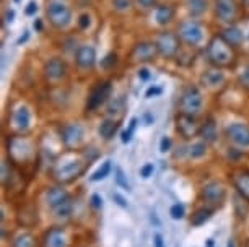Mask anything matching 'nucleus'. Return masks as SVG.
Listing matches in <instances>:
<instances>
[{
    "mask_svg": "<svg viewBox=\"0 0 249 247\" xmlns=\"http://www.w3.org/2000/svg\"><path fill=\"white\" fill-rule=\"evenodd\" d=\"M209 62L217 68H231L236 64V54L222 36H215L207 46Z\"/></svg>",
    "mask_w": 249,
    "mask_h": 247,
    "instance_id": "obj_1",
    "label": "nucleus"
},
{
    "mask_svg": "<svg viewBox=\"0 0 249 247\" xmlns=\"http://www.w3.org/2000/svg\"><path fill=\"white\" fill-rule=\"evenodd\" d=\"M46 203L57 218H70L73 213V200L64 187H53L46 194Z\"/></svg>",
    "mask_w": 249,
    "mask_h": 247,
    "instance_id": "obj_2",
    "label": "nucleus"
},
{
    "mask_svg": "<svg viewBox=\"0 0 249 247\" xmlns=\"http://www.w3.org/2000/svg\"><path fill=\"white\" fill-rule=\"evenodd\" d=\"M90 163H85L82 160H67L64 163H59L53 171V178L57 181L59 184H69L78 179L80 176L85 172L87 166Z\"/></svg>",
    "mask_w": 249,
    "mask_h": 247,
    "instance_id": "obj_3",
    "label": "nucleus"
},
{
    "mask_svg": "<svg viewBox=\"0 0 249 247\" xmlns=\"http://www.w3.org/2000/svg\"><path fill=\"white\" fill-rule=\"evenodd\" d=\"M46 15L51 25L57 30H64L72 23V8L65 0H49Z\"/></svg>",
    "mask_w": 249,
    "mask_h": 247,
    "instance_id": "obj_4",
    "label": "nucleus"
},
{
    "mask_svg": "<svg viewBox=\"0 0 249 247\" xmlns=\"http://www.w3.org/2000/svg\"><path fill=\"white\" fill-rule=\"evenodd\" d=\"M8 156L15 165H26L35 160L36 151L30 140L21 137H13L8 140Z\"/></svg>",
    "mask_w": 249,
    "mask_h": 247,
    "instance_id": "obj_5",
    "label": "nucleus"
},
{
    "mask_svg": "<svg viewBox=\"0 0 249 247\" xmlns=\"http://www.w3.org/2000/svg\"><path fill=\"white\" fill-rule=\"evenodd\" d=\"M202 104H204V98L197 86H187L181 95L179 99V114L196 115L202 111Z\"/></svg>",
    "mask_w": 249,
    "mask_h": 247,
    "instance_id": "obj_6",
    "label": "nucleus"
},
{
    "mask_svg": "<svg viewBox=\"0 0 249 247\" xmlns=\"http://www.w3.org/2000/svg\"><path fill=\"white\" fill-rule=\"evenodd\" d=\"M178 36L184 44H187L189 48L200 44L204 39V28L199 21L196 20H187L182 21L179 28H178Z\"/></svg>",
    "mask_w": 249,
    "mask_h": 247,
    "instance_id": "obj_7",
    "label": "nucleus"
},
{
    "mask_svg": "<svg viewBox=\"0 0 249 247\" xmlns=\"http://www.w3.org/2000/svg\"><path fill=\"white\" fill-rule=\"evenodd\" d=\"M179 36L171 31H161L155 39V44L158 48V52L166 59H175L179 54L181 43Z\"/></svg>",
    "mask_w": 249,
    "mask_h": 247,
    "instance_id": "obj_8",
    "label": "nucleus"
},
{
    "mask_svg": "<svg viewBox=\"0 0 249 247\" xmlns=\"http://www.w3.org/2000/svg\"><path fill=\"white\" fill-rule=\"evenodd\" d=\"M200 200L210 208H222L227 200V189L218 182H209L200 189Z\"/></svg>",
    "mask_w": 249,
    "mask_h": 247,
    "instance_id": "obj_9",
    "label": "nucleus"
},
{
    "mask_svg": "<svg viewBox=\"0 0 249 247\" xmlns=\"http://www.w3.org/2000/svg\"><path fill=\"white\" fill-rule=\"evenodd\" d=\"M111 95V83L109 82H101L93 88L91 93L88 95V99H87V111H93L100 109L103 104L107 101V98Z\"/></svg>",
    "mask_w": 249,
    "mask_h": 247,
    "instance_id": "obj_10",
    "label": "nucleus"
},
{
    "mask_svg": "<svg viewBox=\"0 0 249 247\" xmlns=\"http://www.w3.org/2000/svg\"><path fill=\"white\" fill-rule=\"evenodd\" d=\"M176 130L184 140H191L199 135L200 124L197 122L194 115L187 114H178L176 115Z\"/></svg>",
    "mask_w": 249,
    "mask_h": 247,
    "instance_id": "obj_11",
    "label": "nucleus"
},
{
    "mask_svg": "<svg viewBox=\"0 0 249 247\" xmlns=\"http://www.w3.org/2000/svg\"><path fill=\"white\" fill-rule=\"evenodd\" d=\"M160 52L158 48L155 43H148V41H143V43H139L134 46L132 52H130V62L139 64V62H150V60H155Z\"/></svg>",
    "mask_w": 249,
    "mask_h": 247,
    "instance_id": "obj_12",
    "label": "nucleus"
},
{
    "mask_svg": "<svg viewBox=\"0 0 249 247\" xmlns=\"http://www.w3.org/2000/svg\"><path fill=\"white\" fill-rule=\"evenodd\" d=\"M225 133H227V138L233 143L234 147L249 148V125L231 124L227 127Z\"/></svg>",
    "mask_w": 249,
    "mask_h": 247,
    "instance_id": "obj_13",
    "label": "nucleus"
},
{
    "mask_svg": "<svg viewBox=\"0 0 249 247\" xmlns=\"http://www.w3.org/2000/svg\"><path fill=\"white\" fill-rule=\"evenodd\" d=\"M60 137H62L64 145L67 148H77L83 142V127L77 122L67 124L60 130Z\"/></svg>",
    "mask_w": 249,
    "mask_h": 247,
    "instance_id": "obj_14",
    "label": "nucleus"
},
{
    "mask_svg": "<svg viewBox=\"0 0 249 247\" xmlns=\"http://www.w3.org/2000/svg\"><path fill=\"white\" fill-rule=\"evenodd\" d=\"M44 77H46V80L53 82V83L64 80V78L67 77V65L59 57L51 59L49 62L44 65Z\"/></svg>",
    "mask_w": 249,
    "mask_h": 247,
    "instance_id": "obj_15",
    "label": "nucleus"
},
{
    "mask_svg": "<svg viewBox=\"0 0 249 247\" xmlns=\"http://www.w3.org/2000/svg\"><path fill=\"white\" fill-rule=\"evenodd\" d=\"M43 247H70V236L65 228H51L44 234Z\"/></svg>",
    "mask_w": 249,
    "mask_h": 247,
    "instance_id": "obj_16",
    "label": "nucleus"
},
{
    "mask_svg": "<svg viewBox=\"0 0 249 247\" xmlns=\"http://www.w3.org/2000/svg\"><path fill=\"white\" fill-rule=\"evenodd\" d=\"M215 13L223 23H233L238 15L236 0H215Z\"/></svg>",
    "mask_w": 249,
    "mask_h": 247,
    "instance_id": "obj_17",
    "label": "nucleus"
},
{
    "mask_svg": "<svg viewBox=\"0 0 249 247\" xmlns=\"http://www.w3.org/2000/svg\"><path fill=\"white\" fill-rule=\"evenodd\" d=\"M234 190L238 192V195L243 200H246V203H249V171L246 169H239L231 172L230 176Z\"/></svg>",
    "mask_w": 249,
    "mask_h": 247,
    "instance_id": "obj_18",
    "label": "nucleus"
},
{
    "mask_svg": "<svg viewBox=\"0 0 249 247\" xmlns=\"http://www.w3.org/2000/svg\"><path fill=\"white\" fill-rule=\"evenodd\" d=\"M75 62L80 68L90 70L96 64V50L93 46H80L75 54Z\"/></svg>",
    "mask_w": 249,
    "mask_h": 247,
    "instance_id": "obj_19",
    "label": "nucleus"
},
{
    "mask_svg": "<svg viewBox=\"0 0 249 247\" xmlns=\"http://www.w3.org/2000/svg\"><path fill=\"white\" fill-rule=\"evenodd\" d=\"M12 120H13V125L17 127V130H20V132H26V130L30 129V124H31L30 109H28L25 104H20L15 111H13Z\"/></svg>",
    "mask_w": 249,
    "mask_h": 247,
    "instance_id": "obj_20",
    "label": "nucleus"
},
{
    "mask_svg": "<svg viewBox=\"0 0 249 247\" xmlns=\"http://www.w3.org/2000/svg\"><path fill=\"white\" fill-rule=\"evenodd\" d=\"M202 83H204L207 88H210V90H218V88H222L225 83V75H223L222 68L215 67V68L207 70L204 75H202Z\"/></svg>",
    "mask_w": 249,
    "mask_h": 247,
    "instance_id": "obj_21",
    "label": "nucleus"
},
{
    "mask_svg": "<svg viewBox=\"0 0 249 247\" xmlns=\"http://www.w3.org/2000/svg\"><path fill=\"white\" fill-rule=\"evenodd\" d=\"M220 36H222V38L227 41L231 48H238V46H241L243 39H244L243 33L238 26H228L227 30H223V33Z\"/></svg>",
    "mask_w": 249,
    "mask_h": 247,
    "instance_id": "obj_22",
    "label": "nucleus"
},
{
    "mask_svg": "<svg viewBox=\"0 0 249 247\" xmlns=\"http://www.w3.org/2000/svg\"><path fill=\"white\" fill-rule=\"evenodd\" d=\"M200 138L204 140L205 143H213L217 140V124H215L213 119H207L204 124L200 125Z\"/></svg>",
    "mask_w": 249,
    "mask_h": 247,
    "instance_id": "obj_23",
    "label": "nucleus"
},
{
    "mask_svg": "<svg viewBox=\"0 0 249 247\" xmlns=\"http://www.w3.org/2000/svg\"><path fill=\"white\" fill-rule=\"evenodd\" d=\"M12 247H37L36 237L28 231H20L18 234L13 236Z\"/></svg>",
    "mask_w": 249,
    "mask_h": 247,
    "instance_id": "obj_24",
    "label": "nucleus"
},
{
    "mask_svg": "<svg viewBox=\"0 0 249 247\" xmlns=\"http://www.w3.org/2000/svg\"><path fill=\"white\" fill-rule=\"evenodd\" d=\"M213 215V208L210 207H202V208H197L191 216V225L192 226H202L205 225L207 221L212 218Z\"/></svg>",
    "mask_w": 249,
    "mask_h": 247,
    "instance_id": "obj_25",
    "label": "nucleus"
},
{
    "mask_svg": "<svg viewBox=\"0 0 249 247\" xmlns=\"http://www.w3.org/2000/svg\"><path fill=\"white\" fill-rule=\"evenodd\" d=\"M119 130V120L117 119H105L100 125V135L105 140H111Z\"/></svg>",
    "mask_w": 249,
    "mask_h": 247,
    "instance_id": "obj_26",
    "label": "nucleus"
},
{
    "mask_svg": "<svg viewBox=\"0 0 249 247\" xmlns=\"http://www.w3.org/2000/svg\"><path fill=\"white\" fill-rule=\"evenodd\" d=\"M155 18H157V23L158 25H168L171 23V20L175 18V8L171 5H160L157 7V12H155Z\"/></svg>",
    "mask_w": 249,
    "mask_h": 247,
    "instance_id": "obj_27",
    "label": "nucleus"
},
{
    "mask_svg": "<svg viewBox=\"0 0 249 247\" xmlns=\"http://www.w3.org/2000/svg\"><path fill=\"white\" fill-rule=\"evenodd\" d=\"M209 8V3L207 0H187V10L192 16H200L204 15Z\"/></svg>",
    "mask_w": 249,
    "mask_h": 247,
    "instance_id": "obj_28",
    "label": "nucleus"
},
{
    "mask_svg": "<svg viewBox=\"0 0 249 247\" xmlns=\"http://www.w3.org/2000/svg\"><path fill=\"white\" fill-rule=\"evenodd\" d=\"M15 179V169L8 161L3 160L2 163V184L3 187H12V182Z\"/></svg>",
    "mask_w": 249,
    "mask_h": 247,
    "instance_id": "obj_29",
    "label": "nucleus"
},
{
    "mask_svg": "<svg viewBox=\"0 0 249 247\" xmlns=\"http://www.w3.org/2000/svg\"><path fill=\"white\" fill-rule=\"evenodd\" d=\"M111 167H112L111 166V161L109 160L105 161L95 172H93L90 181H91V182H98V181H103L105 178H107V176H109V172H111Z\"/></svg>",
    "mask_w": 249,
    "mask_h": 247,
    "instance_id": "obj_30",
    "label": "nucleus"
},
{
    "mask_svg": "<svg viewBox=\"0 0 249 247\" xmlns=\"http://www.w3.org/2000/svg\"><path fill=\"white\" fill-rule=\"evenodd\" d=\"M207 153V143L205 142H199V143H194L191 148H189V156L191 158H202Z\"/></svg>",
    "mask_w": 249,
    "mask_h": 247,
    "instance_id": "obj_31",
    "label": "nucleus"
},
{
    "mask_svg": "<svg viewBox=\"0 0 249 247\" xmlns=\"http://www.w3.org/2000/svg\"><path fill=\"white\" fill-rule=\"evenodd\" d=\"M135 127H137V119L134 117L132 120H130L129 129H127V130H124V132H122V137H121L122 143H129L130 140H132V135H134V132H135Z\"/></svg>",
    "mask_w": 249,
    "mask_h": 247,
    "instance_id": "obj_32",
    "label": "nucleus"
},
{
    "mask_svg": "<svg viewBox=\"0 0 249 247\" xmlns=\"http://www.w3.org/2000/svg\"><path fill=\"white\" fill-rule=\"evenodd\" d=\"M116 182L119 187L125 189V190H130V185L127 182V178H125L124 171L121 169V167H116Z\"/></svg>",
    "mask_w": 249,
    "mask_h": 247,
    "instance_id": "obj_33",
    "label": "nucleus"
},
{
    "mask_svg": "<svg viewBox=\"0 0 249 247\" xmlns=\"http://www.w3.org/2000/svg\"><path fill=\"white\" fill-rule=\"evenodd\" d=\"M170 215H171L173 220H182L184 215H186V210H184L182 205L176 203V205H173V207L170 208Z\"/></svg>",
    "mask_w": 249,
    "mask_h": 247,
    "instance_id": "obj_34",
    "label": "nucleus"
},
{
    "mask_svg": "<svg viewBox=\"0 0 249 247\" xmlns=\"http://www.w3.org/2000/svg\"><path fill=\"white\" fill-rule=\"evenodd\" d=\"M157 3H158V0H135V5L143 12H148V10L157 8Z\"/></svg>",
    "mask_w": 249,
    "mask_h": 247,
    "instance_id": "obj_35",
    "label": "nucleus"
},
{
    "mask_svg": "<svg viewBox=\"0 0 249 247\" xmlns=\"http://www.w3.org/2000/svg\"><path fill=\"white\" fill-rule=\"evenodd\" d=\"M112 7L117 12H127L132 7V0H112Z\"/></svg>",
    "mask_w": 249,
    "mask_h": 247,
    "instance_id": "obj_36",
    "label": "nucleus"
},
{
    "mask_svg": "<svg viewBox=\"0 0 249 247\" xmlns=\"http://www.w3.org/2000/svg\"><path fill=\"white\" fill-rule=\"evenodd\" d=\"M238 82H239V85H241L243 88L249 90V65H246V67L243 68V72L239 73Z\"/></svg>",
    "mask_w": 249,
    "mask_h": 247,
    "instance_id": "obj_37",
    "label": "nucleus"
},
{
    "mask_svg": "<svg viewBox=\"0 0 249 247\" xmlns=\"http://www.w3.org/2000/svg\"><path fill=\"white\" fill-rule=\"evenodd\" d=\"M117 62V55L114 52H111V54H107L105 59H103V67H106V68H111V67H114Z\"/></svg>",
    "mask_w": 249,
    "mask_h": 247,
    "instance_id": "obj_38",
    "label": "nucleus"
},
{
    "mask_svg": "<svg viewBox=\"0 0 249 247\" xmlns=\"http://www.w3.org/2000/svg\"><path fill=\"white\" fill-rule=\"evenodd\" d=\"M90 25H91V16L88 15V13H82V15L78 16V26L82 28V30H87Z\"/></svg>",
    "mask_w": 249,
    "mask_h": 247,
    "instance_id": "obj_39",
    "label": "nucleus"
},
{
    "mask_svg": "<svg viewBox=\"0 0 249 247\" xmlns=\"http://www.w3.org/2000/svg\"><path fill=\"white\" fill-rule=\"evenodd\" d=\"M153 171H155V167L152 163H147V165H143L142 167H140V176H142L143 179H148L150 176L153 174Z\"/></svg>",
    "mask_w": 249,
    "mask_h": 247,
    "instance_id": "obj_40",
    "label": "nucleus"
},
{
    "mask_svg": "<svg viewBox=\"0 0 249 247\" xmlns=\"http://www.w3.org/2000/svg\"><path fill=\"white\" fill-rule=\"evenodd\" d=\"M171 150V138L170 137H163L161 142H160V151L166 153Z\"/></svg>",
    "mask_w": 249,
    "mask_h": 247,
    "instance_id": "obj_41",
    "label": "nucleus"
},
{
    "mask_svg": "<svg viewBox=\"0 0 249 247\" xmlns=\"http://www.w3.org/2000/svg\"><path fill=\"white\" fill-rule=\"evenodd\" d=\"M158 95H161V88H158V86H152V88H148V91L145 93V96H147V98L158 96Z\"/></svg>",
    "mask_w": 249,
    "mask_h": 247,
    "instance_id": "obj_42",
    "label": "nucleus"
},
{
    "mask_svg": "<svg viewBox=\"0 0 249 247\" xmlns=\"http://www.w3.org/2000/svg\"><path fill=\"white\" fill-rule=\"evenodd\" d=\"M37 12V3L36 2H30L26 7V15H35Z\"/></svg>",
    "mask_w": 249,
    "mask_h": 247,
    "instance_id": "obj_43",
    "label": "nucleus"
},
{
    "mask_svg": "<svg viewBox=\"0 0 249 247\" xmlns=\"http://www.w3.org/2000/svg\"><path fill=\"white\" fill-rule=\"evenodd\" d=\"M153 244H155V247H166V246H164V241H163L161 234H155L153 236Z\"/></svg>",
    "mask_w": 249,
    "mask_h": 247,
    "instance_id": "obj_44",
    "label": "nucleus"
},
{
    "mask_svg": "<svg viewBox=\"0 0 249 247\" xmlns=\"http://www.w3.org/2000/svg\"><path fill=\"white\" fill-rule=\"evenodd\" d=\"M112 198L116 200V203L119 205V207H122V208H127V203H125V200L122 198L119 194H112Z\"/></svg>",
    "mask_w": 249,
    "mask_h": 247,
    "instance_id": "obj_45",
    "label": "nucleus"
},
{
    "mask_svg": "<svg viewBox=\"0 0 249 247\" xmlns=\"http://www.w3.org/2000/svg\"><path fill=\"white\" fill-rule=\"evenodd\" d=\"M91 203H93V207H95V208H100L101 205H103V198H101L98 194H95V195L91 197Z\"/></svg>",
    "mask_w": 249,
    "mask_h": 247,
    "instance_id": "obj_46",
    "label": "nucleus"
},
{
    "mask_svg": "<svg viewBox=\"0 0 249 247\" xmlns=\"http://www.w3.org/2000/svg\"><path fill=\"white\" fill-rule=\"evenodd\" d=\"M139 78H140V80H148V78H150V72H148V68H140L139 70Z\"/></svg>",
    "mask_w": 249,
    "mask_h": 247,
    "instance_id": "obj_47",
    "label": "nucleus"
},
{
    "mask_svg": "<svg viewBox=\"0 0 249 247\" xmlns=\"http://www.w3.org/2000/svg\"><path fill=\"white\" fill-rule=\"evenodd\" d=\"M28 38H30V34H28V31H25V34H23L21 36V38L20 39H18V46H20V44H23V43H25V41H28Z\"/></svg>",
    "mask_w": 249,
    "mask_h": 247,
    "instance_id": "obj_48",
    "label": "nucleus"
},
{
    "mask_svg": "<svg viewBox=\"0 0 249 247\" xmlns=\"http://www.w3.org/2000/svg\"><path fill=\"white\" fill-rule=\"evenodd\" d=\"M243 10L246 15H249V0H243Z\"/></svg>",
    "mask_w": 249,
    "mask_h": 247,
    "instance_id": "obj_49",
    "label": "nucleus"
},
{
    "mask_svg": "<svg viewBox=\"0 0 249 247\" xmlns=\"http://www.w3.org/2000/svg\"><path fill=\"white\" fill-rule=\"evenodd\" d=\"M13 16H15V12H13V10H8V12H7V16H5V18H7V21H10V23H12V21H13Z\"/></svg>",
    "mask_w": 249,
    "mask_h": 247,
    "instance_id": "obj_50",
    "label": "nucleus"
},
{
    "mask_svg": "<svg viewBox=\"0 0 249 247\" xmlns=\"http://www.w3.org/2000/svg\"><path fill=\"white\" fill-rule=\"evenodd\" d=\"M35 30H36V31H41V30H43V23H41V20H36V21H35Z\"/></svg>",
    "mask_w": 249,
    "mask_h": 247,
    "instance_id": "obj_51",
    "label": "nucleus"
},
{
    "mask_svg": "<svg viewBox=\"0 0 249 247\" xmlns=\"http://www.w3.org/2000/svg\"><path fill=\"white\" fill-rule=\"evenodd\" d=\"M145 120H147V125H150V124L153 122V117L150 114H145Z\"/></svg>",
    "mask_w": 249,
    "mask_h": 247,
    "instance_id": "obj_52",
    "label": "nucleus"
},
{
    "mask_svg": "<svg viewBox=\"0 0 249 247\" xmlns=\"http://www.w3.org/2000/svg\"><path fill=\"white\" fill-rule=\"evenodd\" d=\"M205 247H213V239H207V246Z\"/></svg>",
    "mask_w": 249,
    "mask_h": 247,
    "instance_id": "obj_53",
    "label": "nucleus"
},
{
    "mask_svg": "<svg viewBox=\"0 0 249 247\" xmlns=\"http://www.w3.org/2000/svg\"><path fill=\"white\" fill-rule=\"evenodd\" d=\"M228 247H236V244H234V239H230L228 241Z\"/></svg>",
    "mask_w": 249,
    "mask_h": 247,
    "instance_id": "obj_54",
    "label": "nucleus"
},
{
    "mask_svg": "<svg viewBox=\"0 0 249 247\" xmlns=\"http://www.w3.org/2000/svg\"><path fill=\"white\" fill-rule=\"evenodd\" d=\"M15 2H17V3H18V2H20V0H15Z\"/></svg>",
    "mask_w": 249,
    "mask_h": 247,
    "instance_id": "obj_55",
    "label": "nucleus"
}]
</instances>
